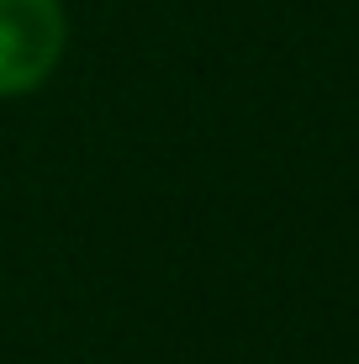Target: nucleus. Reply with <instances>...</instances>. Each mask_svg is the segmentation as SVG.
<instances>
[{"label":"nucleus","instance_id":"nucleus-1","mask_svg":"<svg viewBox=\"0 0 359 364\" xmlns=\"http://www.w3.org/2000/svg\"><path fill=\"white\" fill-rule=\"evenodd\" d=\"M69 21L58 0H0V95H27L58 69Z\"/></svg>","mask_w":359,"mask_h":364}]
</instances>
